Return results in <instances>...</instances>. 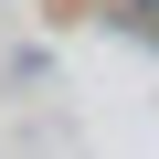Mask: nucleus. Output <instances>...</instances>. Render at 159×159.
Wrapping results in <instances>:
<instances>
[{
	"instance_id": "nucleus-1",
	"label": "nucleus",
	"mask_w": 159,
	"mask_h": 159,
	"mask_svg": "<svg viewBox=\"0 0 159 159\" xmlns=\"http://www.w3.org/2000/svg\"><path fill=\"white\" fill-rule=\"evenodd\" d=\"M106 11H127V21H159V0H106Z\"/></svg>"
}]
</instances>
